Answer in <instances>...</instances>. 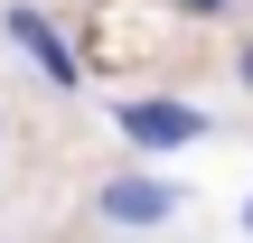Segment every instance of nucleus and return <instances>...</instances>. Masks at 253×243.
<instances>
[{"label": "nucleus", "instance_id": "3", "mask_svg": "<svg viewBox=\"0 0 253 243\" xmlns=\"http://www.w3.org/2000/svg\"><path fill=\"white\" fill-rule=\"evenodd\" d=\"M0 28H9V47H19V56H28V66L56 84V94H75V84H84V66H75V47L56 37V19H47V9H28V0H19Z\"/></svg>", "mask_w": 253, "mask_h": 243}, {"label": "nucleus", "instance_id": "5", "mask_svg": "<svg viewBox=\"0 0 253 243\" xmlns=\"http://www.w3.org/2000/svg\"><path fill=\"white\" fill-rule=\"evenodd\" d=\"M235 75H244V84H253V47H244V66H235Z\"/></svg>", "mask_w": 253, "mask_h": 243}, {"label": "nucleus", "instance_id": "2", "mask_svg": "<svg viewBox=\"0 0 253 243\" xmlns=\"http://www.w3.org/2000/svg\"><path fill=\"white\" fill-rule=\"evenodd\" d=\"M94 206H103V225L150 234V225H169V215H178V187H169V178H150V169H113Z\"/></svg>", "mask_w": 253, "mask_h": 243}, {"label": "nucleus", "instance_id": "6", "mask_svg": "<svg viewBox=\"0 0 253 243\" xmlns=\"http://www.w3.org/2000/svg\"><path fill=\"white\" fill-rule=\"evenodd\" d=\"M244 234H253V206H244Z\"/></svg>", "mask_w": 253, "mask_h": 243}, {"label": "nucleus", "instance_id": "1", "mask_svg": "<svg viewBox=\"0 0 253 243\" xmlns=\"http://www.w3.org/2000/svg\"><path fill=\"white\" fill-rule=\"evenodd\" d=\"M113 131L131 150H197L207 140V112L197 103H169V94H122L113 103Z\"/></svg>", "mask_w": 253, "mask_h": 243}, {"label": "nucleus", "instance_id": "4", "mask_svg": "<svg viewBox=\"0 0 253 243\" xmlns=\"http://www.w3.org/2000/svg\"><path fill=\"white\" fill-rule=\"evenodd\" d=\"M188 9H197V19H216V9H225V0H188Z\"/></svg>", "mask_w": 253, "mask_h": 243}]
</instances>
